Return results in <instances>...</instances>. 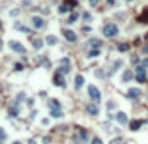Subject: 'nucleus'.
Masks as SVG:
<instances>
[{"mask_svg": "<svg viewBox=\"0 0 148 144\" xmlns=\"http://www.w3.org/2000/svg\"><path fill=\"white\" fill-rule=\"evenodd\" d=\"M47 107L51 108V116L53 118H62L64 116V110H62V107H60L58 99H49V105H47Z\"/></svg>", "mask_w": 148, "mask_h": 144, "instance_id": "1", "label": "nucleus"}, {"mask_svg": "<svg viewBox=\"0 0 148 144\" xmlns=\"http://www.w3.org/2000/svg\"><path fill=\"white\" fill-rule=\"evenodd\" d=\"M118 32H120V30H118V24L116 23H105L103 24V36L105 37H111V39H112V37L118 36Z\"/></svg>", "mask_w": 148, "mask_h": 144, "instance_id": "2", "label": "nucleus"}, {"mask_svg": "<svg viewBox=\"0 0 148 144\" xmlns=\"http://www.w3.org/2000/svg\"><path fill=\"white\" fill-rule=\"evenodd\" d=\"M73 140H75L77 144L88 142V131L83 129V127H75V131H73Z\"/></svg>", "mask_w": 148, "mask_h": 144, "instance_id": "3", "label": "nucleus"}, {"mask_svg": "<svg viewBox=\"0 0 148 144\" xmlns=\"http://www.w3.org/2000/svg\"><path fill=\"white\" fill-rule=\"evenodd\" d=\"M56 71H60L62 75H67V73L71 71V60L69 58H62L60 60V66H58V69Z\"/></svg>", "mask_w": 148, "mask_h": 144, "instance_id": "4", "label": "nucleus"}, {"mask_svg": "<svg viewBox=\"0 0 148 144\" xmlns=\"http://www.w3.org/2000/svg\"><path fill=\"white\" fill-rule=\"evenodd\" d=\"M135 79H137L139 82H146V81H148L146 68H143V66H137V71H135Z\"/></svg>", "mask_w": 148, "mask_h": 144, "instance_id": "5", "label": "nucleus"}, {"mask_svg": "<svg viewBox=\"0 0 148 144\" xmlns=\"http://www.w3.org/2000/svg\"><path fill=\"white\" fill-rule=\"evenodd\" d=\"M88 97L92 99L94 103H98L99 99H101V94H99V90H98V88H96L94 84H90V86H88Z\"/></svg>", "mask_w": 148, "mask_h": 144, "instance_id": "6", "label": "nucleus"}, {"mask_svg": "<svg viewBox=\"0 0 148 144\" xmlns=\"http://www.w3.org/2000/svg\"><path fill=\"white\" fill-rule=\"evenodd\" d=\"M62 36L66 37V41H69V43H75V41H77V34L73 30H69V28H64Z\"/></svg>", "mask_w": 148, "mask_h": 144, "instance_id": "7", "label": "nucleus"}, {"mask_svg": "<svg viewBox=\"0 0 148 144\" xmlns=\"http://www.w3.org/2000/svg\"><path fill=\"white\" fill-rule=\"evenodd\" d=\"M53 84H54V86H60V88H64V86H66L64 75H62L60 71H56V73H54V77H53Z\"/></svg>", "mask_w": 148, "mask_h": 144, "instance_id": "8", "label": "nucleus"}, {"mask_svg": "<svg viewBox=\"0 0 148 144\" xmlns=\"http://www.w3.org/2000/svg\"><path fill=\"white\" fill-rule=\"evenodd\" d=\"M30 23H32V26H34V28H38V30L45 26V21H43V19L40 17V15H34V17L30 19Z\"/></svg>", "mask_w": 148, "mask_h": 144, "instance_id": "9", "label": "nucleus"}, {"mask_svg": "<svg viewBox=\"0 0 148 144\" xmlns=\"http://www.w3.org/2000/svg\"><path fill=\"white\" fill-rule=\"evenodd\" d=\"M9 47H11V51H13V53H19V54H24V53H26V49H24L19 41H11V43H9Z\"/></svg>", "mask_w": 148, "mask_h": 144, "instance_id": "10", "label": "nucleus"}, {"mask_svg": "<svg viewBox=\"0 0 148 144\" xmlns=\"http://www.w3.org/2000/svg\"><path fill=\"white\" fill-rule=\"evenodd\" d=\"M83 84H85V79H83V75H75V77H73V88H75V90H81Z\"/></svg>", "mask_w": 148, "mask_h": 144, "instance_id": "11", "label": "nucleus"}, {"mask_svg": "<svg viewBox=\"0 0 148 144\" xmlns=\"http://www.w3.org/2000/svg\"><path fill=\"white\" fill-rule=\"evenodd\" d=\"M86 112L92 114V116H98V114H99L98 105H96V103H88V105H86Z\"/></svg>", "mask_w": 148, "mask_h": 144, "instance_id": "12", "label": "nucleus"}, {"mask_svg": "<svg viewBox=\"0 0 148 144\" xmlns=\"http://www.w3.org/2000/svg\"><path fill=\"white\" fill-rule=\"evenodd\" d=\"M41 47H43V39H41V37H32V49L34 51H40Z\"/></svg>", "mask_w": 148, "mask_h": 144, "instance_id": "13", "label": "nucleus"}, {"mask_svg": "<svg viewBox=\"0 0 148 144\" xmlns=\"http://www.w3.org/2000/svg\"><path fill=\"white\" fill-rule=\"evenodd\" d=\"M126 95L130 99H139L141 97V90H137V88H130V90L126 92Z\"/></svg>", "mask_w": 148, "mask_h": 144, "instance_id": "14", "label": "nucleus"}, {"mask_svg": "<svg viewBox=\"0 0 148 144\" xmlns=\"http://www.w3.org/2000/svg\"><path fill=\"white\" fill-rule=\"evenodd\" d=\"M114 120H116L120 126H126V124H128V116H126V112H116Z\"/></svg>", "mask_w": 148, "mask_h": 144, "instance_id": "15", "label": "nucleus"}, {"mask_svg": "<svg viewBox=\"0 0 148 144\" xmlns=\"http://www.w3.org/2000/svg\"><path fill=\"white\" fill-rule=\"evenodd\" d=\"M86 47H92V49H99V47H101V39H96V37H92V39L86 41Z\"/></svg>", "mask_w": 148, "mask_h": 144, "instance_id": "16", "label": "nucleus"}, {"mask_svg": "<svg viewBox=\"0 0 148 144\" xmlns=\"http://www.w3.org/2000/svg\"><path fill=\"white\" fill-rule=\"evenodd\" d=\"M143 124H144L143 120H133V122H130V129H131V131H137V129H141V127H143Z\"/></svg>", "mask_w": 148, "mask_h": 144, "instance_id": "17", "label": "nucleus"}, {"mask_svg": "<svg viewBox=\"0 0 148 144\" xmlns=\"http://www.w3.org/2000/svg\"><path fill=\"white\" fill-rule=\"evenodd\" d=\"M137 21H139V23H143V24H146V23H148V9H144L143 13H141L139 17H137Z\"/></svg>", "mask_w": 148, "mask_h": 144, "instance_id": "18", "label": "nucleus"}, {"mask_svg": "<svg viewBox=\"0 0 148 144\" xmlns=\"http://www.w3.org/2000/svg\"><path fill=\"white\" fill-rule=\"evenodd\" d=\"M45 43H47V45H56V43H58V37L56 36H47L45 37Z\"/></svg>", "mask_w": 148, "mask_h": 144, "instance_id": "19", "label": "nucleus"}, {"mask_svg": "<svg viewBox=\"0 0 148 144\" xmlns=\"http://www.w3.org/2000/svg\"><path fill=\"white\" fill-rule=\"evenodd\" d=\"M75 21H79V13H77V11H71L69 17H67V23L71 24V23H75Z\"/></svg>", "mask_w": 148, "mask_h": 144, "instance_id": "20", "label": "nucleus"}, {"mask_svg": "<svg viewBox=\"0 0 148 144\" xmlns=\"http://www.w3.org/2000/svg\"><path fill=\"white\" fill-rule=\"evenodd\" d=\"M116 49L120 51V53H128V51H130L131 47L128 45V43H118V45H116Z\"/></svg>", "mask_w": 148, "mask_h": 144, "instance_id": "21", "label": "nucleus"}, {"mask_svg": "<svg viewBox=\"0 0 148 144\" xmlns=\"http://www.w3.org/2000/svg\"><path fill=\"white\" fill-rule=\"evenodd\" d=\"M8 112H9V116H11V118H13V116H17V114H19V107H17V105H11Z\"/></svg>", "mask_w": 148, "mask_h": 144, "instance_id": "22", "label": "nucleus"}, {"mask_svg": "<svg viewBox=\"0 0 148 144\" xmlns=\"http://www.w3.org/2000/svg\"><path fill=\"white\" fill-rule=\"evenodd\" d=\"M69 9H71V8H69V6H67L66 2H64V4H60V6H58V13H67Z\"/></svg>", "mask_w": 148, "mask_h": 144, "instance_id": "23", "label": "nucleus"}, {"mask_svg": "<svg viewBox=\"0 0 148 144\" xmlns=\"http://www.w3.org/2000/svg\"><path fill=\"white\" fill-rule=\"evenodd\" d=\"M131 79H133V73H131V71H124V75H122V81L128 82V81H131Z\"/></svg>", "mask_w": 148, "mask_h": 144, "instance_id": "24", "label": "nucleus"}, {"mask_svg": "<svg viewBox=\"0 0 148 144\" xmlns=\"http://www.w3.org/2000/svg\"><path fill=\"white\" fill-rule=\"evenodd\" d=\"M96 56H99V49H92V51H88V58H96Z\"/></svg>", "mask_w": 148, "mask_h": 144, "instance_id": "25", "label": "nucleus"}, {"mask_svg": "<svg viewBox=\"0 0 148 144\" xmlns=\"http://www.w3.org/2000/svg\"><path fill=\"white\" fill-rule=\"evenodd\" d=\"M90 144H103V140L99 139L98 135H94V137H92V140H90Z\"/></svg>", "mask_w": 148, "mask_h": 144, "instance_id": "26", "label": "nucleus"}, {"mask_svg": "<svg viewBox=\"0 0 148 144\" xmlns=\"http://www.w3.org/2000/svg\"><path fill=\"white\" fill-rule=\"evenodd\" d=\"M15 28H17V30H21V32H24V34H28V32H30L26 26H22L21 23H17V24H15Z\"/></svg>", "mask_w": 148, "mask_h": 144, "instance_id": "27", "label": "nucleus"}, {"mask_svg": "<svg viewBox=\"0 0 148 144\" xmlns=\"http://www.w3.org/2000/svg\"><path fill=\"white\" fill-rule=\"evenodd\" d=\"M122 64H124L122 60H116V62H114V66H112V71H116V69H120V68H122Z\"/></svg>", "mask_w": 148, "mask_h": 144, "instance_id": "28", "label": "nucleus"}, {"mask_svg": "<svg viewBox=\"0 0 148 144\" xmlns=\"http://www.w3.org/2000/svg\"><path fill=\"white\" fill-rule=\"evenodd\" d=\"M66 4L69 6V8H77V0H66Z\"/></svg>", "mask_w": 148, "mask_h": 144, "instance_id": "29", "label": "nucleus"}, {"mask_svg": "<svg viewBox=\"0 0 148 144\" xmlns=\"http://www.w3.org/2000/svg\"><path fill=\"white\" fill-rule=\"evenodd\" d=\"M4 140H6V131L0 127V142H4Z\"/></svg>", "mask_w": 148, "mask_h": 144, "instance_id": "30", "label": "nucleus"}, {"mask_svg": "<svg viewBox=\"0 0 148 144\" xmlns=\"http://www.w3.org/2000/svg\"><path fill=\"white\" fill-rule=\"evenodd\" d=\"M109 144H124V140H122V139H112Z\"/></svg>", "mask_w": 148, "mask_h": 144, "instance_id": "31", "label": "nucleus"}, {"mask_svg": "<svg viewBox=\"0 0 148 144\" xmlns=\"http://www.w3.org/2000/svg\"><path fill=\"white\" fill-rule=\"evenodd\" d=\"M22 68H24V66L19 62V64H15V68H13V69H15V71H22Z\"/></svg>", "mask_w": 148, "mask_h": 144, "instance_id": "32", "label": "nucleus"}, {"mask_svg": "<svg viewBox=\"0 0 148 144\" xmlns=\"http://www.w3.org/2000/svg\"><path fill=\"white\" fill-rule=\"evenodd\" d=\"M83 19H85V21H90V19H92V15H90L88 11H85V13H83Z\"/></svg>", "mask_w": 148, "mask_h": 144, "instance_id": "33", "label": "nucleus"}, {"mask_svg": "<svg viewBox=\"0 0 148 144\" xmlns=\"http://www.w3.org/2000/svg\"><path fill=\"white\" fill-rule=\"evenodd\" d=\"M90 30H92V28H90V26H83V30H81V32H83V34H88Z\"/></svg>", "mask_w": 148, "mask_h": 144, "instance_id": "34", "label": "nucleus"}, {"mask_svg": "<svg viewBox=\"0 0 148 144\" xmlns=\"http://www.w3.org/2000/svg\"><path fill=\"white\" fill-rule=\"evenodd\" d=\"M107 108H109V110H112V108H114V103H112V101H109V103H107Z\"/></svg>", "mask_w": 148, "mask_h": 144, "instance_id": "35", "label": "nucleus"}, {"mask_svg": "<svg viewBox=\"0 0 148 144\" xmlns=\"http://www.w3.org/2000/svg\"><path fill=\"white\" fill-rule=\"evenodd\" d=\"M88 2H90V6H96V4H98V0H88Z\"/></svg>", "mask_w": 148, "mask_h": 144, "instance_id": "36", "label": "nucleus"}, {"mask_svg": "<svg viewBox=\"0 0 148 144\" xmlns=\"http://www.w3.org/2000/svg\"><path fill=\"white\" fill-rule=\"evenodd\" d=\"M143 53H144V54H148V45H144V47H143Z\"/></svg>", "mask_w": 148, "mask_h": 144, "instance_id": "37", "label": "nucleus"}, {"mask_svg": "<svg viewBox=\"0 0 148 144\" xmlns=\"http://www.w3.org/2000/svg\"><path fill=\"white\" fill-rule=\"evenodd\" d=\"M107 6H114V0H107Z\"/></svg>", "mask_w": 148, "mask_h": 144, "instance_id": "38", "label": "nucleus"}, {"mask_svg": "<svg viewBox=\"0 0 148 144\" xmlns=\"http://www.w3.org/2000/svg\"><path fill=\"white\" fill-rule=\"evenodd\" d=\"M28 144H36V140H34V139H32V140H28Z\"/></svg>", "mask_w": 148, "mask_h": 144, "instance_id": "39", "label": "nucleus"}, {"mask_svg": "<svg viewBox=\"0 0 148 144\" xmlns=\"http://www.w3.org/2000/svg\"><path fill=\"white\" fill-rule=\"evenodd\" d=\"M2 45H4V43H2V39H0V49H2Z\"/></svg>", "mask_w": 148, "mask_h": 144, "instance_id": "40", "label": "nucleus"}, {"mask_svg": "<svg viewBox=\"0 0 148 144\" xmlns=\"http://www.w3.org/2000/svg\"><path fill=\"white\" fill-rule=\"evenodd\" d=\"M0 30H2V21H0Z\"/></svg>", "mask_w": 148, "mask_h": 144, "instance_id": "41", "label": "nucleus"}, {"mask_svg": "<svg viewBox=\"0 0 148 144\" xmlns=\"http://www.w3.org/2000/svg\"><path fill=\"white\" fill-rule=\"evenodd\" d=\"M13 144H21V142H13Z\"/></svg>", "mask_w": 148, "mask_h": 144, "instance_id": "42", "label": "nucleus"}, {"mask_svg": "<svg viewBox=\"0 0 148 144\" xmlns=\"http://www.w3.org/2000/svg\"><path fill=\"white\" fill-rule=\"evenodd\" d=\"M0 105H2V99H0Z\"/></svg>", "mask_w": 148, "mask_h": 144, "instance_id": "43", "label": "nucleus"}, {"mask_svg": "<svg viewBox=\"0 0 148 144\" xmlns=\"http://www.w3.org/2000/svg\"><path fill=\"white\" fill-rule=\"evenodd\" d=\"M128 2H131V0H128Z\"/></svg>", "mask_w": 148, "mask_h": 144, "instance_id": "44", "label": "nucleus"}, {"mask_svg": "<svg viewBox=\"0 0 148 144\" xmlns=\"http://www.w3.org/2000/svg\"><path fill=\"white\" fill-rule=\"evenodd\" d=\"M146 122H148V120H146Z\"/></svg>", "mask_w": 148, "mask_h": 144, "instance_id": "45", "label": "nucleus"}]
</instances>
